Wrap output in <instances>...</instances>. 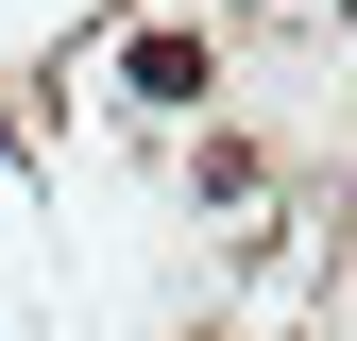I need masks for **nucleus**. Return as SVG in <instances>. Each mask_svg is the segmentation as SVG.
<instances>
[{
	"label": "nucleus",
	"instance_id": "f257e3e1",
	"mask_svg": "<svg viewBox=\"0 0 357 341\" xmlns=\"http://www.w3.org/2000/svg\"><path fill=\"white\" fill-rule=\"evenodd\" d=\"M0 137H17V119H0Z\"/></svg>",
	"mask_w": 357,
	"mask_h": 341
}]
</instances>
